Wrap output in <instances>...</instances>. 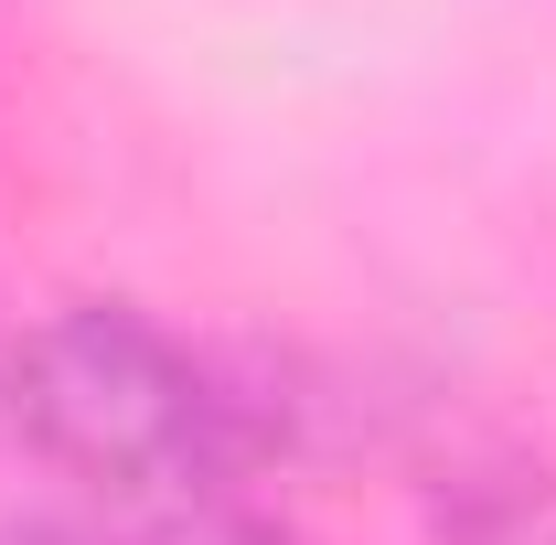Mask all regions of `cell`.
I'll return each instance as SVG.
<instances>
[{"instance_id": "6da1fadb", "label": "cell", "mask_w": 556, "mask_h": 545, "mask_svg": "<svg viewBox=\"0 0 556 545\" xmlns=\"http://www.w3.org/2000/svg\"><path fill=\"white\" fill-rule=\"evenodd\" d=\"M11 407L43 460L97 481L129 524L247 492V417L204 364L129 300H75L22 342Z\"/></svg>"}, {"instance_id": "7a4b0ae2", "label": "cell", "mask_w": 556, "mask_h": 545, "mask_svg": "<svg viewBox=\"0 0 556 545\" xmlns=\"http://www.w3.org/2000/svg\"><path fill=\"white\" fill-rule=\"evenodd\" d=\"M439 545H556V471H471L439 503Z\"/></svg>"}]
</instances>
